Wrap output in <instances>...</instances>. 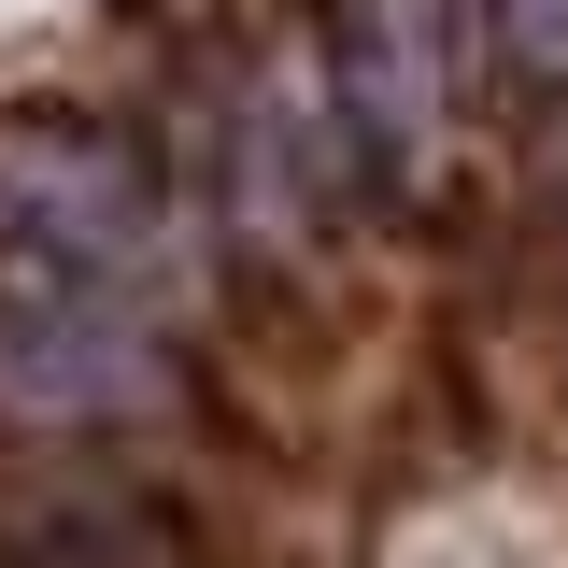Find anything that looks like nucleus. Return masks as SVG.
<instances>
[{
  "mask_svg": "<svg viewBox=\"0 0 568 568\" xmlns=\"http://www.w3.org/2000/svg\"><path fill=\"white\" fill-rule=\"evenodd\" d=\"M0 398H29V413H142V398H171V355L114 298V271L14 256V284H0Z\"/></svg>",
  "mask_w": 568,
  "mask_h": 568,
  "instance_id": "f257e3e1",
  "label": "nucleus"
}]
</instances>
